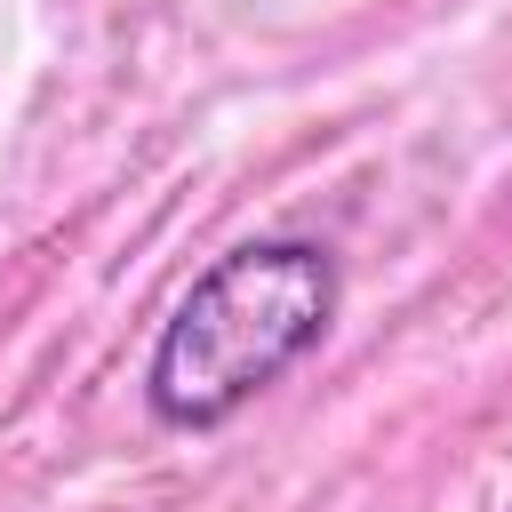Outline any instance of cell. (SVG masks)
<instances>
[{
	"label": "cell",
	"mask_w": 512,
	"mask_h": 512,
	"mask_svg": "<svg viewBox=\"0 0 512 512\" xmlns=\"http://www.w3.org/2000/svg\"><path fill=\"white\" fill-rule=\"evenodd\" d=\"M344 280L320 240H240L192 272L144 352V408L168 432H216L336 328Z\"/></svg>",
	"instance_id": "1"
},
{
	"label": "cell",
	"mask_w": 512,
	"mask_h": 512,
	"mask_svg": "<svg viewBox=\"0 0 512 512\" xmlns=\"http://www.w3.org/2000/svg\"><path fill=\"white\" fill-rule=\"evenodd\" d=\"M504 512H512V504H504Z\"/></svg>",
	"instance_id": "2"
}]
</instances>
